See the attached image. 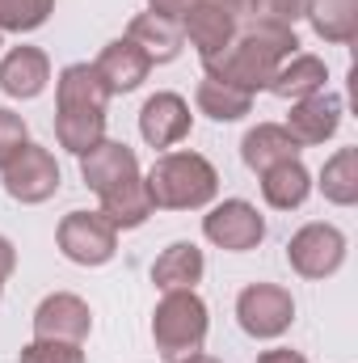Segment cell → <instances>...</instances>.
<instances>
[{"label":"cell","instance_id":"836d02e7","mask_svg":"<svg viewBox=\"0 0 358 363\" xmlns=\"http://www.w3.org/2000/svg\"><path fill=\"white\" fill-rule=\"evenodd\" d=\"M0 47H4V34H0Z\"/></svg>","mask_w":358,"mask_h":363},{"label":"cell","instance_id":"9a60e30c","mask_svg":"<svg viewBox=\"0 0 358 363\" xmlns=\"http://www.w3.org/2000/svg\"><path fill=\"white\" fill-rule=\"evenodd\" d=\"M93 72L101 77V85L110 89V97H118V93H135L148 81L152 60H148L131 38H114V43H105L101 55L93 60Z\"/></svg>","mask_w":358,"mask_h":363},{"label":"cell","instance_id":"ac0fdd59","mask_svg":"<svg viewBox=\"0 0 358 363\" xmlns=\"http://www.w3.org/2000/svg\"><path fill=\"white\" fill-rule=\"evenodd\" d=\"M207 274V258L194 241H173L165 245V254L152 262V283L161 291H194Z\"/></svg>","mask_w":358,"mask_h":363},{"label":"cell","instance_id":"8992f818","mask_svg":"<svg viewBox=\"0 0 358 363\" xmlns=\"http://www.w3.org/2000/svg\"><path fill=\"white\" fill-rule=\"evenodd\" d=\"M55 245L76 267H105L118 254V228L101 211H68L55 228Z\"/></svg>","mask_w":358,"mask_h":363},{"label":"cell","instance_id":"4dcf8cb0","mask_svg":"<svg viewBox=\"0 0 358 363\" xmlns=\"http://www.w3.org/2000/svg\"><path fill=\"white\" fill-rule=\"evenodd\" d=\"M13 271H17V250L8 237H0V279H8Z\"/></svg>","mask_w":358,"mask_h":363},{"label":"cell","instance_id":"5bb4252c","mask_svg":"<svg viewBox=\"0 0 358 363\" xmlns=\"http://www.w3.org/2000/svg\"><path fill=\"white\" fill-rule=\"evenodd\" d=\"M190 123H194V114H190V101L181 93L161 89L139 106V135H144L148 148H173V144H181L190 135Z\"/></svg>","mask_w":358,"mask_h":363},{"label":"cell","instance_id":"5b68a950","mask_svg":"<svg viewBox=\"0 0 358 363\" xmlns=\"http://www.w3.org/2000/svg\"><path fill=\"white\" fill-rule=\"evenodd\" d=\"M207 330H211V317H207V304L198 291H165L156 313H152V342H156V355L169 363L185 359V355H198L202 342H207Z\"/></svg>","mask_w":358,"mask_h":363},{"label":"cell","instance_id":"2e32d148","mask_svg":"<svg viewBox=\"0 0 358 363\" xmlns=\"http://www.w3.org/2000/svg\"><path fill=\"white\" fill-rule=\"evenodd\" d=\"M51 85V60L42 47H13L0 60V89L13 101H34Z\"/></svg>","mask_w":358,"mask_h":363},{"label":"cell","instance_id":"f546056e","mask_svg":"<svg viewBox=\"0 0 358 363\" xmlns=\"http://www.w3.org/2000/svg\"><path fill=\"white\" fill-rule=\"evenodd\" d=\"M258 363H308V355H299L291 347H270V351L258 355Z\"/></svg>","mask_w":358,"mask_h":363},{"label":"cell","instance_id":"4316f807","mask_svg":"<svg viewBox=\"0 0 358 363\" xmlns=\"http://www.w3.org/2000/svg\"><path fill=\"white\" fill-rule=\"evenodd\" d=\"M21 363H85L81 342H55V338H34L21 347Z\"/></svg>","mask_w":358,"mask_h":363},{"label":"cell","instance_id":"30bf717a","mask_svg":"<svg viewBox=\"0 0 358 363\" xmlns=\"http://www.w3.org/2000/svg\"><path fill=\"white\" fill-rule=\"evenodd\" d=\"M236 321L249 338H262V342L282 338L295 321V300L278 283H249L236 296Z\"/></svg>","mask_w":358,"mask_h":363},{"label":"cell","instance_id":"ba28073f","mask_svg":"<svg viewBox=\"0 0 358 363\" xmlns=\"http://www.w3.org/2000/svg\"><path fill=\"white\" fill-rule=\"evenodd\" d=\"M202 237L224 254H249L266 241V216L249 199H224L202 216Z\"/></svg>","mask_w":358,"mask_h":363},{"label":"cell","instance_id":"277c9868","mask_svg":"<svg viewBox=\"0 0 358 363\" xmlns=\"http://www.w3.org/2000/svg\"><path fill=\"white\" fill-rule=\"evenodd\" d=\"M144 190L152 199V211H198L211 207L219 194V174L202 152H161L152 169L144 174Z\"/></svg>","mask_w":358,"mask_h":363},{"label":"cell","instance_id":"d6a6232c","mask_svg":"<svg viewBox=\"0 0 358 363\" xmlns=\"http://www.w3.org/2000/svg\"><path fill=\"white\" fill-rule=\"evenodd\" d=\"M0 300H4V279H0Z\"/></svg>","mask_w":358,"mask_h":363},{"label":"cell","instance_id":"4fadbf2b","mask_svg":"<svg viewBox=\"0 0 358 363\" xmlns=\"http://www.w3.org/2000/svg\"><path fill=\"white\" fill-rule=\"evenodd\" d=\"M93 334V308L76 291H51L34 308V338H55V342H85Z\"/></svg>","mask_w":358,"mask_h":363},{"label":"cell","instance_id":"7402d4cb","mask_svg":"<svg viewBox=\"0 0 358 363\" xmlns=\"http://www.w3.org/2000/svg\"><path fill=\"white\" fill-rule=\"evenodd\" d=\"M194 106H198V114H207L215 123H241L253 110V93L236 89L228 81H215V77H202L194 89Z\"/></svg>","mask_w":358,"mask_h":363},{"label":"cell","instance_id":"8fae6325","mask_svg":"<svg viewBox=\"0 0 358 363\" xmlns=\"http://www.w3.org/2000/svg\"><path fill=\"white\" fill-rule=\"evenodd\" d=\"M0 174H4V194L17 199V203H25V207L55 199L59 182H64L59 165H55V152L42 148V144H25Z\"/></svg>","mask_w":358,"mask_h":363},{"label":"cell","instance_id":"83f0119b","mask_svg":"<svg viewBox=\"0 0 358 363\" xmlns=\"http://www.w3.org/2000/svg\"><path fill=\"white\" fill-rule=\"evenodd\" d=\"M30 144V131H25V118L8 106H0V169Z\"/></svg>","mask_w":358,"mask_h":363},{"label":"cell","instance_id":"6da1fadb","mask_svg":"<svg viewBox=\"0 0 358 363\" xmlns=\"http://www.w3.org/2000/svg\"><path fill=\"white\" fill-rule=\"evenodd\" d=\"M81 178L97 194V211L122 233V228H144L152 216V199L144 190V169L135 148L122 140H97L89 152H81Z\"/></svg>","mask_w":358,"mask_h":363},{"label":"cell","instance_id":"603a6c76","mask_svg":"<svg viewBox=\"0 0 358 363\" xmlns=\"http://www.w3.org/2000/svg\"><path fill=\"white\" fill-rule=\"evenodd\" d=\"M308 21H312L321 43L346 47V43L358 38V0H312Z\"/></svg>","mask_w":358,"mask_h":363},{"label":"cell","instance_id":"1f68e13d","mask_svg":"<svg viewBox=\"0 0 358 363\" xmlns=\"http://www.w3.org/2000/svg\"><path fill=\"white\" fill-rule=\"evenodd\" d=\"M178 363H219V359H215V355H202V351H198V355H185V359H178Z\"/></svg>","mask_w":358,"mask_h":363},{"label":"cell","instance_id":"ffe728a7","mask_svg":"<svg viewBox=\"0 0 358 363\" xmlns=\"http://www.w3.org/2000/svg\"><path fill=\"white\" fill-rule=\"evenodd\" d=\"M299 157V144L291 140V131L282 123H258L245 131L241 140V161L253 169V174H266L270 165L278 161H295Z\"/></svg>","mask_w":358,"mask_h":363},{"label":"cell","instance_id":"52a82bcc","mask_svg":"<svg viewBox=\"0 0 358 363\" xmlns=\"http://www.w3.org/2000/svg\"><path fill=\"white\" fill-rule=\"evenodd\" d=\"M346 233L337 224L312 220L287 241V267L299 279H329L346 267Z\"/></svg>","mask_w":358,"mask_h":363},{"label":"cell","instance_id":"d6986e66","mask_svg":"<svg viewBox=\"0 0 358 363\" xmlns=\"http://www.w3.org/2000/svg\"><path fill=\"white\" fill-rule=\"evenodd\" d=\"M325 81H329L325 60H321V55H308V51H295L291 60L278 64V72L270 77L266 89L274 93V97H282V101H299V97L321 93L325 89Z\"/></svg>","mask_w":358,"mask_h":363},{"label":"cell","instance_id":"7a4b0ae2","mask_svg":"<svg viewBox=\"0 0 358 363\" xmlns=\"http://www.w3.org/2000/svg\"><path fill=\"white\" fill-rule=\"evenodd\" d=\"M295 47H299V38H295V30H291V26H274V21H245V26H241V34H236L228 47H219L215 55H207V60H202V72H207V77H215V81H228V85H236V89H245V93H253V97H258V89H266L270 77L278 72V64L295 55Z\"/></svg>","mask_w":358,"mask_h":363},{"label":"cell","instance_id":"44dd1931","mask_svg":"<svg viewBox=\"0 0 358 363\" xmlns=\"http://www.w3.org/2000/svg\"><path fill=\"white\" fill-rule=\"evenodd\" d=\"M312 194V174L304 169V161H278L262 174V199H266L274 211H295L304 207Z\"/></svg>","mask_w":358,"mask_h":363},{"label":"cell","instance_id":"e0dca14e","mask_svg":"<svg viewBox=\"0 0 358 363\" xmlns=\"http://www.w3.org/2000/svg\"><path fill=\"white\" fill-rule=\"evenodd\" d=\"M122 38H131V43L152 60V68H156V64H173L181 55V47H185L181 21L161 17V13H139V17H131V26H127Z\"/></svg>","mask_w":358,"mask_h":363},{"label":"cell","instance_id":"f1b7e54d","mask_svg":"<svg viewBox=\"0 0 358 363\" xmlns=\"http://www.w3.org/2000/svg\"><path fill=\"white\" fill-rule=\"evenodd\" d=\"M190 4H194V0H148V13H161V17L181 21V13H185Z\"/></svg>","mask_w":358,"mask_h":363},{"label":"cell","instance_id":"cb8c5ba5","mask_svg":"<svg viewBox=\"0 0 358 363\" xmlns=\"http://www.w3.org/2000/svg\"><path fill=\"white\" fill-rule=\"evenodd\" d=\"M321 194L333 207H354L358 203V148H337L321 165Z\"/></svg>","mask_w":358,"mask_h":363},{"label":"cell","instance_id":"9c48e42d","mask_svg":"<svg viewBox=\"0 0 358 363\" xmlns=\"http://www.w3.org/2000/svg\"><path fill=\"white\" fill-rule=\"evenodd\" d=\"M245 0H194L181 13V34L190 38V47L198 51V60L215 55L219 47H228L241 26H245Z\"/></svg>","mask_w":358,"mask_h":363},{"label":"cell","instance_id":"3957f363","mask_svg":"<svg viewBox=\"0 0 358 363\" xmlns=\"http://www.w3.org/2000/svg\"><path fill=\"white\" fill-rule=\"evenodd\" d=\"M105 106L110 89L93 72V64H68L55 81V140L68 152H89L105 140Z\"/></svg>","mask_w":358,"mask_h":363},{"label":"cell","instance_id":"d4e9b609","mask_svg":"<svg viewBox=\"0 0 358 363\" xmlns=\"http://www.w3.org/2000/svg\"><path fill=\"white\" fill-rule=\"evenodd\" d=\"M55 0H0V34H30L47 26Z\"/></svg>","mask_w":358,"mask_h":363},{"label":"cell","instance_id":"484cf974","mask_svg":"<svg viewBox=\"0 0 358 363\" xmlns=\"http://www.w3.org/2000/svg\"><path fill=\"white\" fill-rule=\"evenodd\" d=\"M312 0H245V17L249 21H274V26H291L308 17Z\"/></svg>","mask_w":358,"mask_h":363},{"label":"cell","instance_id":"7c38bea8","mask_svg":"<svg viewBox=\"0 0 358 363\" xmlns=\"http://www.w3.org/2000/svg\"><path fill=\"white\" fill-rule=\"evenodd\" d=\"M342 114H346L342 93L321 89V93H312V97L291 101V114H287V123H282V127L291 131V140H295L299 148H316V144H325V140H333V135H337Z\"/></svg>","mask_w":358,"mask_h":363}]
</instances>
